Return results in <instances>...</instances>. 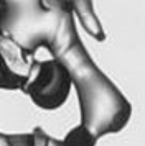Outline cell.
Segmentation results:
<instances>
[{"label":"cell","mask_w":145,"mask_h":146,"mask_svg":"<svg viewBox=\"0 0 145 146\" xmlns=\"http://www.w3.org/2000/svg\"><path fill=\"white\" fill-rule=\"evenodd\" d=\"M72 13H76L81 20V25L87 33L97 38V40H104V33H102V27L99 23L97 17L92 10L91 2H71Z\"/></svg>","instance_id":"cell-6"},{"label":"cell","mask_w":145,"mask_h":146,"mask_svg":"<svg viewBox=\"0 0 145 146\" xmlns=\"http://www.w3.org/2000/svg\"><path fill=\"white\" fill-rule=\"evenodd\" d=\"M56 59L68 69L78 94L79 125L96 139L120 131L130 120V102L94 64L81 40H76Z\"/></svg>","instance_id":"cell-1"},{"label":"cell","mask_w":145,"mask_h":146,"mask_svg":"<svg viewBox=\"0 0 145 146\" xmlns=\"http://www.w3.org/2000/svg\"><path fill=\"white\" fill-rule=\"evenodd\" d=\"M72 20L71 2H0V35L8 36L33 58L40 48L51 53Z\"/></svg>","instance_id":"cell-2"},{"label":"cell","mask_w":145,"mask_h":146,"mask_svg":"<svg viewBox=\"0 0 145 146\" xmlns=\"http://www.w3.org/2000/svg\"><path fill=\"white\" fill-rule=\"evenodd\" d=\"M32 135H5L0 133V146H30Z\"/></svg>","instance_id":"cell-7"},{"label":"cell","mask_w":145,"mask_h":146,"mask_svg":"<svg viewBox=\"0 0 145 146\" xmlns=\"http://www.w3.org/2000/svg\"><path fill=\"white\" fill-rule=\"evenodd\" d=\"M33 56L8 36L0 35V89L23 90L33 67Z\"/></svg>","instance_id":"cell-4"},{"label":"cell","mask_w":145,"mask_h":146,"mask_svg":"<svg viewBox=\"0 0 145 146\" xmlns=\"http://www.w3.org/2000/svg\"><path fill=\"white\" fill-rule=\"evenodd\" d=\"M71 86V76L61 61L35 59L23 92L40 108L56 110L66 102Z\"/></svg>","instance_id":"cell-3"},{"label":"cell","mask_w":145,"mask_h":146,"mask_svg":"<svg viewBox=\"0 0 145 146\" xmlns=\"http://www.w3.org/2000/svg\"><path fill=\"white\" fill-rule=\"evenodd\" d=\"M30 135H32L30 146H96V141H97L81 125L74 126L71 131L66 135L64 139L51 138L41 128H35Z\"/></svg>","instance_id":"cell-5"}]
</instances>
